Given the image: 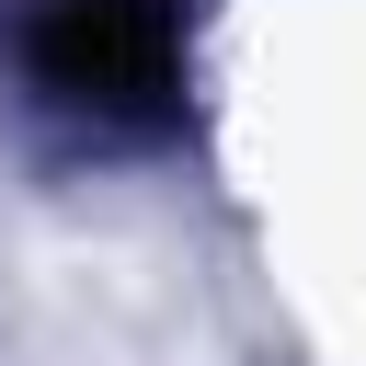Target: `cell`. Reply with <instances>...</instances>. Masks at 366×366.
Segmentation results:
<instances>
[{
  "label": "cell",
  "instance_id": "obj_1",
  "mask_svg": "<svg viewBox=\"0 0 366 366\" xmlns=\"http://www.w3.org/2000/svg\"><path fill=\"white\" fill-rule=\"evenodd\" d=\"M23 80L92 137H160L183 114V0H46Z\"/></svg>",
  "mask_w": 366,
  "mask_h": 366
}]
</instances>
